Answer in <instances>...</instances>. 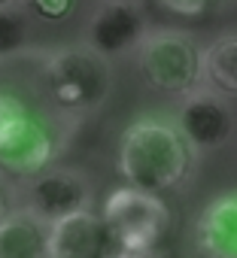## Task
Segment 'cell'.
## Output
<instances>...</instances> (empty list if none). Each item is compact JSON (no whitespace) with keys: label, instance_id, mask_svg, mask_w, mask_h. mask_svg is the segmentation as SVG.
I'll return each instance as SVG.
<instances>
[{"label":"cell","instance_id":"obj_1","mask_svg":"<svg viewBox=\"0 0 237 258\" xmlns=\"http://www.w3.org/2000/svg\"><path fill=\"white\" fill-rule=\"evenodd\" d=\"M192 155L195 149L176 121L158 115H140L118 137V173L128 185L155 195L180 188L189 179Z\"/></svg>","mask_w":237,"mask_h":258},{"label":"cell","instance_id":"obj_2","mask_svg":"<svg viewBox=\"0 0 237 258\" xmlns=\"http://www.w3.org/2000/svg\"><path fill=\"white\" fill-rule=\"evenodd\" d=\"M43 82L52 106L70 118L97 112L112 91V67L88 40L70 43L43 58Z\"/></svg>","mask_w":237,"mask_h":258},{"label":"cell","instance_id":"obj_3","mask_svg":"<svg viewBox=\"0 0 237 258\" xmlns=\"http://www.w3.org/2000/svg\"><path fill=\"white\" fill-rule=\"evenodd\" d=\"M137 67L146 85L161 94H189L204 82V49L192 34L155 28L137 46Z\"/></svg>","mask_w":237,"mask_h":258},{"label":"cell","instance_id":"obj_4","mask_svg":"<svg viewBox=\"0 0 237 258\" xmlns=\"http://www.w3.org/2000/svg\"><path fill=\"white\" fill-rule=\"evenodd\" d=\"M55 155L58 143L52 131L22 97L0 88V167L19 176H34L46 170Z\"/></svg>","mask_w":237,"mask_h":258},{"label":"cell","instance_id":"obj_5","mask_svg":"<svg viewBox=\"0 0 237 258\" xmlns=\"http://www.w3.org/2000/svg\"><path fill=\"white\" fill-rule=\"evenodd\" d=\"M100 216L112 231L118 249H158L170 225L167 204L155 191H143L137 185H122L109 191Z\"/></svg>","mask_w":237,"mask_h":258},{"label":"cell","instance_id":"obj_6","mask_svg":"<svg viewBox=\"0 0 237 258\" xmlns=\"http://www.w3.org/2000/svg\"><path fill=\"white\" fill-rule=\"evenodd\" d=\"M173 121L195 152L222 149L234 137V127H237V118H234L228 97L204 82L198 88H192L189 94H183Z\"/></svg>","mask_w":237,"mask_h":258},{"label":"cell","instance_id":"obj_7","mask_svg":"<svg viewBox=\"0 0 237 258\" xmlns=\"http://www.w3.org/2000/svg\"><path fill=\"white\" fill-rule=\"evenodd\" d=\"M94 188L88 176L76 167H46L31 176L25 188V207L43 216L46 222H58L64 216L91 210Z\"/></svg>","mask_w":237,"mask_h":258},{"label":"cell","instance_id":"obj_8","mask_svg":"<svg viewBox=\"0 0 237 258\" xmlns=\"http://www.w3.org/2000/svg\"><path fill=\"white\" fill-rule=\"evenodd\" d=\"M149 31L140 0H103L88 22V43L112 61L137 52Z\"/></svg>","mask_w":237,"mask_h":258},{"label":"cell","instance_id":"obj_9","mask_svg":"<svg viewBox=\"0 0 237 258\" xmlns=\"http://www.w3.org/2000/svg\"><path fill=\"white\" fill-rule=\"evenodd\" d=\"M115 252L118 243L103 216H94V210H82L52 222L49 258H115Z\"/></svg>","mask_w":237,"mask_h":258},{"label":"cell","instance_id":"obj_10","mask_svg":"<svg viewBox=\"0 0 237 258\" xmlns=\"http://www.w3.org/2000/svg\"><path fill=\"white\" fill-rule=\"evenodd\" d=\"M195 246L204 258H237V188L216 195L201 210Z\"/></svg>","mask_w":237,"mask_h":258},{"label":"cell","instance_id":"obj_11","mask_svg":"<svg viewBox=\"0 0 237 258\" xmlns=\"http://www.w3.org/2000/svg\"><path fill=\"white\" fill-rule=\"evenodd\" d=\"M52 222L28 207L10 210L0 219V258H49Z\"/></svg>","mask_w":237,"mask_h":258},{"label":"cell","instance_id":"obj_12","mask_svg":"<svg viewBox=\"0 0 237 258\" xmlns=\"http://www.w3.org/2000/svg\"><path fill=\"white\" fill-rule=\"evenodd\" d=\"M204 85L237 97V34H225L204 49Z\"/></svg>","mask_w":237,"mask_h":258},{"label":"cell","instance_id":"obj_13","mask_svg":"<svg viewBox=\"0 0 237 258\" xmlns=\"http://www.w3.org/2000/svg\"><path fill=\"white\" fill-rule=\"evenodd\" d=\"M31 37V22H28V7L13 4L0 7V55H13L28 46Z\"/></svg>","mask_w":237,"mask_h":258},{"label":"cell","instance_id":"obj_14","mask_svg":"<svg viewBox=\"0 0 237 258\" xmlns=\"http://www.w3.org/2000/svg\"><path fill=\"white\" fill-rule=\"evenodd\" d=\"M25 7L43 22H64L73 13L76 0H25Z\"/></svg>","mask_w":237,"mask_h":258},{"label":"cell","instance_id":"obj_15","mask_svg":"<svg viewBox=\"0 0 237 258\" xmlns=\"http://www.w3.org/2000/svg\"><path fill=\"white\" fill-rule=\"evenodd\" d=\"M161 4L167 7V10H173V13H180V16H195V13H201L210 0H161Z\"/></svg>","mask_w":237,"mask_h":258},{"label":"cell","instance_id":"obj_16","mask_svg":"<svg viewBox=\"0 0 237 258\" xmlns=\"http://www.w3.org/2000/svg\"><path fill=\"white\" fill-rule=\"evenodd\" d=\"M115 258H158L155 249H118Z\"/></svg>","mask_w":237,"mask_h":258},{"label":"cell","instance_id":"obj_17","mask_svg":"<svg viewBox=\"0 0 237 258\" xmlns=\"http://www.w3.org/2000/svg\"><path fill=\"white\" fill-rule=\"evenodd\" d=\"M7 213H10V195H7L4 185H0V219H7Z\"/></svg>","mask_w":237,"mask_h":258},{"label":"cell","instance_id":"obj_18","mask_svg":"<svg viewBox=\"0 0 237 258\" xmlns=\"http://www.w3.org/2000/svg\"><path fill=\"white\" fill-rule=\"evenodd\" d=\"M13 4H25V0H0V7H13Z\"/></svg>","mask_w":237,"mask_h":258}]
</instances>
